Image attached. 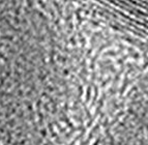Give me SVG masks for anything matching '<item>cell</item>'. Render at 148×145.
I'll return each mask as SVG.
<instances>
[{
  "label": "cell",
  "instance_id": "obj_1",
  "mask_svg": "<svg viewBox=\"0 0 148 145\" xmlns=\"http://www.w3.org/2000/svg\"><path fill=\"white\" fill-rule=\"evenodd\" d=\"M74 23H75V10H74ZM73 28H74V29H73V32H75V26H73Z\"/></svg>",
  "mask_w": 148,
  "mask_h": 145
}]
</instances>
